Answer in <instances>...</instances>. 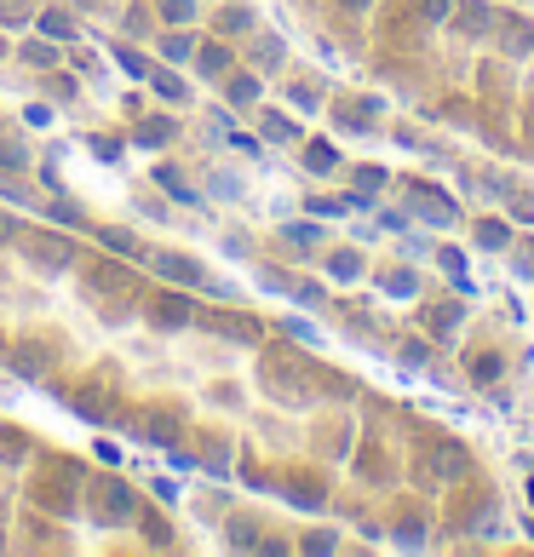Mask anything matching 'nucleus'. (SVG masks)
I'll return each mask as SVG.
<instances>
[{
  "mask_svg": "<svg viewBox=\"0 0 534 557\" xmlns=\"http://www.w3.org/2000/svg\"><path fill=\"white\" fill-rule=\"evenodd\" d=\"M276 58H282V40H271V35H264L259 47H253V64H276Z\"/></svg>",
  "mask_w": 534,
  "mask_h": 557,
  "instance_id": "nucleus-23",
  "label": "nucleus"
},
{
  "mask_svg": "<svg viewBox=\"0 0 534 557\" xmlns=\"http://www.w3.org/2000/svg\"><path fill=\"white\" fill-rule=\"evenodd\" d=\"M178 437V420L173 414H150V443H173Z\"/></svg>",
  "mask_w": 534,
  "mask_h": 557,
  "instance_id": "nucleus-19",
  "label": "nucleus"
},
{
  "mask_svg": "<svg viewBox=\"0 0 534 557\" xmlns=\"http://www.w3.org/2000/svg\"><path fill=\"white\" fill-rule=\"evenodd\" d=\"M150 322H156V327H184V322H190V299H184V294L156 299V305H150Z\"/></svg>",
  "mask_w": 534,
  "mask_h": 557,
  "instance_id": "nucleus-6",
  "label": "nucleus"
},
{
  "mask_svg": "<svg viewBox=\"0 0 534 557\" xmlns=\"http://www.w3.org/2000/svg\"><path fill=\"white\" fill-rule=\"evenodd\" d=\"M264 133H271V138H299V127H294V121H282V115H264Z\"/></svg>",
  "mask_w": 534,
  "mask_h": 557,
  "instance_id": "nucleus-24",
  "label": "nucleus"
},
{
  "mask_svg": "<svg viewBox=\"0 0 534 557\" xmlns=\"http://www.w3.org/2000/svg\"><path fill=\"white\" fill-rule=\"evenodd\" d=\"M248 24H253V12H248V7H224V24H219V29H224V35H236V29H248Z\"/></svg>",
  "mask_w": 534,
  "mask_h": 557,
  "instance_id": "nucleus-21",
  "label": "nucleus"
},
{
  "mask_svg": "<svg viewBox=\"0 0 534 557\" xmlns=\"http://www.w3.org/2000/svg\"><path fill=\"white\" fill-rule=\"evenodd\" d=\"M24 454H29V443L17 437V431H0V460H12V466H17Z\"/></svg>",
  "mask_w": 534,
  "mask_h": 557,
  "instance_id": "nucleus-18",
  "label": "nucleus"
},
{
  "mask_svg": "<svg viewBox=\"0 0 534 557\" xmlns=\"http://www.w3.org/2000/svg\"><path fill=\"white\" fill-rule=\"evenodd\" d=\"M334 144H311V150H305V168H311V173H334Z\"/></svg>",
  "mask_w": 534,
  "mask_h": 557,
  "instance_id": "nucleus-14",
  "label": "nucleus"
},
{
  "mask_svg": "<svg viewBox=\"0 0 534 557\" xmlns=\"http://www.w3.org/2000/svg\"><path fill=\"white\" fill-rule=\"evenodd\" d=\"M156 271L167 282H184V287H208V276H201L196 259H178V253H156Z\"/></svg>",
  "mask_w": 534,
  "mask_h": 557,
  "instance_id": "nucleus-4",
  "label": "nucleus"
},
{
  "mask_svg": "<svg viewBox=\"0 0 534 557\" xmlns=\"http://www.w3.org/2000/svg\"><path fill=\"white\" fill-rule=\"evenodd\" d=\"M40 35H47V40H58V47H75V40H80L75 17H70V12H58V7H47V12H40Z\"/></svg>",
  "mask_w": 534,
  "mask_h": 557,
  "instance_id": "nucleus-5",
  "label": "nucleus"
},
{
  "mask_svg": "<svg viewBox=\"0 0 534 557\" xmlns=\"http://www.w3.org/2000/svg\"><path fill=\"white\" fill-rule=\"evenodd\" d=\"M29 264H35V271L64 276L70 264H75V247H70L64 236H29Z\"/></svg>",
  "mask_w": 534,
  "mask_h": 557,
  "instance_id": "nucleus-2",
  "label": "nucleus"
},
{
  "mask_svg": "<svg viewBox=\"0 0 534 557\" xmlns=\"http://www.w3.org/2000/svg\"><path fill=\"white\" fill-rule=\"evenodd\" d=\"M190 52H196V35H167L161 40V58H173V64H184Z\"/></svg>",
  "mask_w": 534,
  "mask_h": 557,
  "instance_id": "nucleus-15",
  "label": "nucleus"
},
{
  "mask_svg": "<svg viewBox=\"0 0 534 557\" xmlns=\"http://www.w3.org/2000/svg\"><path fill=\"white\" fill-rule=\"evenodd\" d=\"M127 35H150V12H144V7L127 12Z\"/></svg>",
  "mask_w": 534,
  "mask_h": 557,
  "instance_id": "nucleus-25",
  "label": "nucleus"
},
{
  "mask_svg": "<svg viewBox=\"0 0 534 557\" xmlns=\"http://www.w3.org/2000/svg\"><path fill=\"white\" fill-rule=\"evenodd\" d=\"M0 58H7V40H0Z\"/></svg>",
  "mask_w": 534,
  "mask_h": 557,
  "instance_id": "nucleus-32",
  "label": "nucleus"
},
{
  "mask_svg": "<svg viewBox=\"0 0 534 557\" xmlns=\"http://www.w3.org/2000/svg\"><path fill=\"white\" fill-rule=\"evenodd\" d=\"M35 500H40V506H52L58 518H70V511H75V494H70V483H35Z\"/></svg>",
  "mask_w": 534,
  "mask_h": 557,
  "instance_id": "nucleus-7",
  "label": "nucleus"
},
{
  "mask_svg": "<svg viewBox=\"0 0 534 557\" xmlns=\"http://www.w3.org/2000/svg\"><path fill=\"white\" fill-rule=\"evenodd\" d=\"M156 184H167V190H173V196L184 201V208H196V201H201V196L190 190V178H184L178 168H156Z\"/></svg>",
  "mask_w": 534,
  "mask_h": 557,
  "instance_id": "nucleus-8",
  "label": "nucleus"
},
{
  "mask_svg": "<svg viewBox=\"0 0 534 557\" xmlns=\"http://www.w3.org/2000/svg\"><path fill=\"white\" fill-rule=\"evenodd\" d=\"M213 196H241V184H236L231 173H219V178H213Z\"/></svg>",
  "mask_w": 534,
  "mask_h": 557,
  "instance_id": "nucleus-27",
  "label": "nucleus"
},
{
  "mask_svg": "<svg viewBox=\"0 0 534 557\" xmlns=\"http://www.w3.org/2000/svg\"><path fill=\"white\" fill-rule=\"evenodd\" d=\"M357 271H362V264H357L351 253H339V259H334V276H357Z\"/></svg>",
  "mask_w": 534,
  "mask_h": 557,
  "instance_id": "nucleus-29",
  "label": "nucleus"
},
{
  "mask_svg": "<svg viewBox=\"0 0 534 557\" xmlns=\"http://www.w3.org/2000/svg\"><path fill=\"white\" fill-rule=\"evenodd\" d=\"M98 247H110V253H127V259H138V242H133V231H98Z\"/></svg>",
  "mask_w": 534,
  "mask_h": 557,
  "instance_id": "nucleus-12",
  "label": "nucleus"
},
{
  "mask_svg": "<svg viewBox=\"0 0 534 557\" xmlns=\"http://www.w3.org/2000/svg\"><path fill=\"white\" fill-rule=\"evenodd\" d=\"M150 87H156L161 98H173V104L184 98V81H178V75H167V70H150Z\"/></svg>",
  "mask_w": 534,
  "mask_h": 557,
  "instance_id": "nucleus-17",
  "label": "nucleus"
},
{
  "mask_svg": "<svg viewBox=\"0 0 534 557\" xmlns=\"http://www.w3.org/2000/svg\"><path fill=\"white\" fill-rule=\"evenodd\" d=\"M138 529L150 534V546H173V534H167V518H156V511H138Z\"/></svg>",
  "mask_w": 534,
  "mask_h": 557,
  "instance_id": "nucleus-13",
  "label": "nucleus"
},
{
  "mask_svg": "<svg viewBox=\"0 0 534 557\" xmlns=\"http://www.w3.org/2000/svg\"><path fill=\"white\" fill-rule=\"evenodd\" d=\"M196 58H201V75H208V81H219L224 70H231V52H224V47H196Z\"/></svg>",
  "mask_w": 534,
  "mask_h": 557,
  "instance_id": "nucleus-10",
  "label": "nucleus"
},
{
  "mask_svg": "<svg viewBox=\"0 0 534 557\" xmlns=\"http://www.w3.org/2000/svg\"><path fill=\"white\" fill-rule=\"evenodd\" d=\"M161 17H167V24H184V17H196V0H161Z\"/></svg>",
  "mask_w": 534,
  "mask_h": 557,
  "instance_id": "nucleus-20",
  "label": "nucleus"
},
{
  "mask_svg": "<svg viewBox=\"0 0 534 557\" xmlns=\"http://www.w3.org/2000/svg\"><path fill=\"white\" fill-rule=\"evenodd\" d=\"M115 58H121V70H127L133 81H150V70H156L150 58H144V52H133V47H115Z\"/></svg>",
  "mask_w": 534,
  "mask_h": 557,
  "instance_id": "nucleus-11",
  "label": "nucleus"
},
{
  "mask_svg": "<svg viewBox=\"0 0 534 557\" xmlns=\"http://www.w3.org/2000/svg\"><path fill=\"white\" fill-rule=\"evenodd\" d=\"M24 58L29 64H52L58 70V47H24Z\"/></svg>",
  "mask_w": 534,
  "mask_h": 557,
  "instance_id": "nucleus-26",
  "label": "nucleus"
},
{
  "mask_svg": "<svg viewBox=\"0 0 534 557\" xmlns=\"http://www.w3.org/2000/svg\"><path fill=\"white\" fill-rule=\"evenodd\" d=\"M24 115H29V127H47V121H52V110H47V104H29Z\"/></svg>",
  "mask_w": 534,
  "mask_h": 557,
  "instance_id": "nucleus-30",
  "label": "nucleus"
},
{
  "mask_svg": "<svg viewBox=\"0 0 534 557\" xmlns=\"http://www.w3.org/2000/svg\"><path fill=\"white\" fill-rule=\"evenodd\" d=\"M133 138L138 144H167V138H178V121H138Z\"/></svg>",
  "mask_w": 534,
  "mask_h": 557,
  "instance_id": "nucleus-9",
  "label": "nucleus"
},
{
  "mask_svg": "<svg viewBox=\"0 0 534 557\" xmlns=\"http://www.w3.org/2000/svg\"><path fill=\"white\" fill-rule=\"evenodd\" d=\"M7 12L12 17H29V0H0V17H7Z\"/></svg>",
  "mask_w": 534,
  "mask_h": 557,
  "instance_id": "nucleus-31",
  "label": "nucleus"
},
{
  "mask_svg": "<svg viewBox=\"0 0 534 557\" xmlns=\"http://www.w3.org/2000/svg\"><path fill=\"white\" fill-rule=\"evenodd\" d=\"M253 98H259V81H248V75L231 81V104H253Z\"/></svg>",
  "mask_w": 534,
  "mask_h": 557,
  "instance_id": "nucleus-22",
  "label": "nucleus"
},
{
  "mask_svg": "<svg viewBox=\"0 0 534 557\" xmlns=\"http://www.w3.org/2000/svg\"><path fill=\"white\" fill-rule=\"evenodd\" d=\"M92 150L104 156V161H115V156H121V138H92Z\"/></svg>",
  "mask_w": 534,
  "mask_h": 557,
  "instance_id": "nucleus-28",
  "label": "nucleus"
},
{
  "mask_svg": "<svg viewBox=\"0 0 534 557\" xmlns=\"http://www.w3.org/2000/svg\"><path fill=\"white\" fill-rule=\"evenodd\" d=\"M0 168H7V173H24V168H29V150H24L17 138H12V144H0Z\"/></svg>",
  "mask_w": 534,
  "mask_h": 557,
  "instance_id": "nucleus-16",
  "label": "nucleus"
},
{
  "mask_svg": "<svg viewBox=\"0 0 534 557\" xmlns=\"http://www.w3.org/2000/svg\"><path fill=\"white\" fill-rule=\"evenodd\" d=\"M52 357H58V350H52L47 339H24V345H17L12 357H7V368H12L17 380H40V374L52 368Z\"/></svg>",
  "mask_w": 534,
  "mask_h": 557,
  "instance_id": "nucleus-3",
  "label": "nucleus"
},
{
  "mask_svg": "<svg viewBox=\"0 0 534 557\" xmlns=\"http://www.w3.org/2000/svg\"><path fill=\"white\" fill-rule=\"evenodd\" d=\"M138 518V494L121 483V478H104L92 483V523L98 529H115V523H133Z\"/></svg>",
  "mask_w": 534,
  "mask_h": 557,
  "instance_id": "nucleus-1",
  "label": "nucleus"
}]
</instances>
